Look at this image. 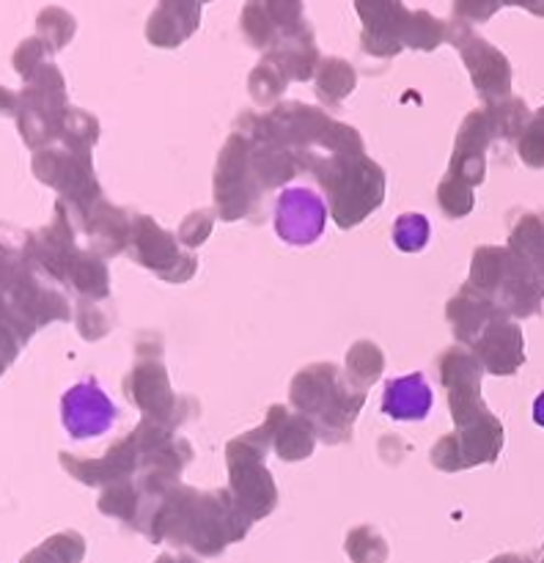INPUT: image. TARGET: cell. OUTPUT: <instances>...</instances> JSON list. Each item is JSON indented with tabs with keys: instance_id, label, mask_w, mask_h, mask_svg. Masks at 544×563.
Returning <instances> with one entry per match:
<instances>
[{
	"instance_id": "6da1fadb",
	"label": "cell",
	"mask_w": 544,
	"mask_h": 563,
	"mask_svg": "<svg viewBox=\"0 0 544 563\" xmlns=\"http://www.w3.org/2000/svg\"><path fill=\"white\" fill-rule=\"evenodd\" d=\"M119 410L93 377L71 385L60 399V421L71 440L102 438L113 429Z\"/></svg>"
},
{
	"instance_id": "7a4b0ae2",
	"label": "cell",
	"mask_w": 544,
	"mask_h": 563,
	"mask_svg": "<svg viewBox=\"0 0 544 563\" xmlns=\"http://www.w3.org/2000/svg\"><path fill=\"white\" fill-rule=\"evenodd\" d=\"M327 207L322 196L308 187H289L275 203V229L289 245H311L322 236Z\"/></svg>"
},
{
	"instance_id": "3957f363",
	"label": "cell",
	"mask_w": 544,
	"mask_h": 563,
	"mask_svg": "<svg viewBox=\"0 0 544 563\" xmlns=\"http://www.w3.org/2000/svg\"><path fill=\"white\" fill-rule=\"evenodd\" d=\"M434 394L423 374H407L385 383L382 412L393 421H423L432 412Z\"/></svg>"
},
{
	"instance_id": "277c9868",
	"label": "cell",
	"mask_w": 544,
	"mask_h": 563,
	"mask_svg": "<svg viewBox=\"0 0 544 563\" xmlns=\"http://www.w3.org/2000/svg\"><path fill=\"white\" fill-rule=\"evenodd\" d=\"M396 245L401 251H421L429 240V223L421 214H404L393 229Z\"/></svg>"
},
{
	"instance_id": "5b68a950",
	"label": "cell",
	"mask_w": 544,
	"mask_h": 563,
	"mask_svg": "<svg viewBox=\"0 0 544 563\" xmlns=\"http://www.w3.org/2000/svg\"><path fill=\"white\" fill-rule=\"evenodd\" d=\"M533 418H536V423H542L544 427V394L539 396L536 405H533Z\"/></svg>"
}]
</instances>
